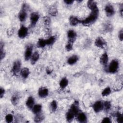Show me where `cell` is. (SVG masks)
I'll return each instance as SVG.
<instances>
[{"mask_svg":"<svg viewBox=\"0 0 123 123\" xmlns=\"http://www.w3.org/2000/svg\"><path fill=\"white\" fill-rule=\"evenodd\" d=\"M123 5H122L121 7V10L120 11V14H121V15L122 16H123Z\"/></svg>","mask_w":123,"mask_h":123,"instance_id":"cell-42","label":"cell"},{"mask_svg":"<svg viewBox=\"0 0 123 123\" xmlns=\"http://www.w3.org/2000/svg\"><path fill=\"white\" fill-rule=\"evenodd\" d=\"M98 15V9H96L95 10L91 11V13L90 14L88 15L87 17H86V19L84 20L81 21V23L84 25L85 26H88L93 23H94Z\"/></svg>","mask_w":123,"mask_h":123,"instance_id":"cell-1","label":"cell"},{"mask_svg":"<svg viewBox=\"0 0 123 123\" xmlns=\"http://www.w3.org/2000/svg\"><path fill=\"white\" fill-rule=\"evenodd\" d=\"M37 47L39 48H44L45 47L46 45V40L43 39L42 38H40L39 39L38 42H37Z\"/></svg>","mask_w":123,"mask_h":123,"instance_id":"cell-30","label":"cell"},{"mask_svg":"<svg viewBox=\"0 0 123 123\" xmlns=\"http://www.w3.org/2000/svg\"><path fill=\"white\" fill-rule=\"evenodd\" d=\"M21 62L20 60H17L14 62L12 67V72L14 74H17L21 71Z\"/></svg>","mask_w":123,"mask_h":123,"instance_id":"cell-5","label":"cell"},{"mask_svg":"<svg viewBox=\"0 0 123 123\" xmlns=\"http://www.w3.org/2000/svg\"><path fill=\"white\" fill-rule=\"evenodd\" d=\"M67 37L69 42L73 43L76 37V33L73 30H69L67 32Z\"/></svg>","mask_w":123,"mask_h":123,"instance_id":"cell-8","label":"cell"},{"mask_svg":"<svg viewBox=\"0 0 123 123\" xmlns=\"http://www.w3.org/2000/svg\"><path fill=\"white\" fill-rule=\"evenodd\" d=\"M65 48L68 51L71 50L73 49V43L68 42V43L65 46Z\"/></svg>","mask_w":123,"mask_h":123,"instance_id":"cell-36","label":"cell"},{"mask_svg":"<svg viewBox=\"0 0 123 123\" xmlns=\"http://www.w3.org/2000/svg\"><path fill=\"white\" fill-rule=\"evenodd\" d=\"M33 45L32 44H29L27 46L25 52V61L29 60L32 55Z\"/></svg>","mask_w":123,"mask_h":123,"instance_id":"cell-3","label":"cell"},{"mask_svg":"<svg viewBox=\"0 0 123 123\" xmlns=\"http://www.w3.org/2000/svg\"><path fill=\"white\" fill-rule=\"evenodd\" d=\"M49 13L51 16H56L58 13L57 8L54 5L50 6L49 9Z\"/></svg>","mask_w":123,"mask_h":123,"instance_id":"cell-23","label":"cell"},{"mask_svg":"<svg viewBox=\"0 0 123 123\" xmlns=\"http://www.w3.org/2000/svg\"><path fill=\"white\" fill-rule=\"evenodd\" d=\"M74 116L75 115L70 110H69L66 114V120L69 122H71L74 118Z\"/></svg>","mask_w":123,"mask_h":123,"instance_id":"cell-25","label":"cell"},{"mask_svg":"<svg viewBox=\"0 0 123 123\" xmlns=\"http://www.w3.org/2000/svg\"><path fill=\"white\" fill-rule=\"evenodd\" d=\"M49 94V90L46 87H41L39 88L38 91V95L39 97L44 98L46 97Z\"/></svg>","mask_w":123,"mask_h":123,"instance_id":"cell-10","label":"cell"},{"mask_svg":"<svg viewBox=\"0 0 123 123\" xmlns=\"http://www.w3.org/2000/svg\"><path fill=\"white\" fill-rule=\"evenodd\" d=\"M42 110V106L40 104L35 105L32 109L33 113L36 115L38 114L41 112Z\"/></svg>","mask_w":123,"mask_h":123,"instance_id":"cell-21","label":"cell"},{"mask_svg":"<svg viewBox=\"0 0 123 123\" xmlns=\"http://www.w3.org/2000/svg\"><path fill=\"white\" fill-rule=\"evenodd\" d=\"M64 2L65 3H66V4L70 5V4H72L74 2V0H64Z\"/></svg>","mask_w":123,"mask_h":123,"instance_id":"cell-41","label":"cell"},{"mask_svg":"<svg viewBox=\"0 0 123 123\" xmlns=\"http://www.w3.org/2000/svg\"><path fill=\"white\" fill-rule=\"evenodd\" d=\"M80 23L81 21L76 17L72 16L69 18V23L72 26H76Z\"/></svg>","mask_w":123,"mask_h":123,"instance_id":"cell-16","label":"cell"},{"mask_svg":"<svg viewBox=\"0 0 123 123\" xmlns=\"http://www.w3.org/2000/svg\"><path fill=\"white\" fill-rule=\"evenodd\" d=\"M78 60V57L76 55L70 56L67 60V63L69 65H73L75 64Z\"/></svg>","mask_w":123,"mask_h":123,"instance_id":"cell-17","label":"cell"},{"mask_svg":"<svg viewBox=\"0 0 123 123\" xmlns=\"http://www.w3.org/2000/svg\"><path fill=\"white\" fill-rule=\"evenodd\" d=\"M93 109L96 113L101 111L103 109V103L100 101H97L93 105Z\"/></svg>","mask_w":123,"mask_h":123,"instance_id":"cell-7","label":"cell"},{"mask_svg":"<svg viewBox=\"0 0 123 123\" xmlns=\"http://www.w3.org/2000/svg\"><path fill=\"white\" fill-rule=\"evenodd\" d=\"M103 109L105 111H108L110 109L111 107V102L109 101H106L103 103Z\"/></svg>","mask_w":123,"mask_h":123,"instance_id":"cell-31","label":"cell"},{"mask_svg":"<svg viewBox=\"0 0 123 123\" xmlns=\"http://www.w3.org/2000/svg\"><path fill=\"white\" fill-rule=\"evenodd\" d=\"M19 96L17 94H15L12 96L11 98V102L13 105H15L18 103L19 101Z\"/></svg>","mask_w":123,"mask_h":123,"instance_id":"cell-26","label":"cell"},{"mask_svg":"<svg viewBox=\"0 0 123 123\" xmlns=\"http://www.w3.org/2000/svg\"><path fill=\"white\" fill-rule=\"evenodd\" d=\"M5 121L7 123H10L12 122L13 120V117L12 114H8L5 116Z\"/></svg>","mask_w":123,"mask_h":123,"instance_id":"cell-33","label":"cell"},{"mask_svg":"<svg viewBox=\"0 0 123 123\" xmlns=\"http://www.w3.org/2000/svg\"><path fill=\"white\" fill-rule=\"evenodd\" d=\"M25 104H26V107L28 109H29L30 110H32V108L35 105V100H34V98L32 96L29 97L26 100Z\"/></svg>","mask_w":123,"mask_h":123,"instance_id":"cell-14","label":"cell"},{"mask_svg":"<svg viewBox=\"0 0 123 123\" xmlns=\"http://www.w3.org/2000/svg\"><path fill=\"white\" fill-rule=\"evenodd\" d=\"M28 34V29L24 25H22L18 31V36L21 38H25Z\"/></svg>","mask_w":123,"mask_h":123,"instance_id":"cell-4","label":"cell"},{"mask_svg":"<svg viewBox=\"0 0 123 123\" xmlns=\"http://www.w3.org/2000/svg\"><path fill=\"white\" fill-rule=\"evenodd\" d=\"M43 118H43V115L40 114V113L36 115V116L34 118V121L36 123L40 122H41L42 120H43Z\"/></svg>","mask_w":123,"mask_h":123,"instance_id":"cell-32","label":"cell"},{"mask_svg":"<svg viewBox=\"0 0 123 123\" xmlns=\"http://www.w3.org/2000/svg\"><path fill=\"white\" fill-rule=\"evenodd\" d=\"M39 18V14L37 12H33L30 15V21L31 25L34 26L37 22Z\"/></svg>","mask_w":123,"mask_h":123,"instance_id":"cell-12","label":"cell"},{"mask_svg":"<svg viewBox=\"0 0 123 123\" xmlns=\"http://www.w3.org/2000/svg\"><path fill=\"white\" fill-rule=\"evenodd\" d=\"M108 60H109L108 56L106 52L104 53L100 58V62L103 65H105L107 64L108 62Z\"/></svg>","mask_w":123,"mask_h":123,"instance_id":"cell-19","label":"cell"},{"mask_svg":"<svg viewBox=\"0 0 123 123\" xmlns=\"http://www.w3.org/2000/svg\"><path fill=\"white\" fill-rule=\"evenodd\" d=\"M119 68V62L116 60H113L109 64L108 67V72L110 73H116Z\"/></svg>","mask_w":123,"mask_h":123,"instance_id":"cell-2","label":"cell"},{"mask_svg":"<svg viewBox=\"0 0 123 123\" xmlns=\"http://www.w3.org/2000/svg\"><path fill=\"white\" fill-rule=\"evenodd\" d=\"M102 123H111V122L110 118L108 117H106L103 118L102 121Z\"/></svg>","mask_w":123,"mask_h":123,"instance_id":"cell-37","label":"cell"},{"mask_svg":"<svg viewBox=\"0 0 123 123\" xmlns=\"http://www.w3.org/2000/svg\"><path fill=\"white\" fill-rule=\"evenodd\" d=\"M3 44H2V42L0 43V60H2V59H3L5 55V51L3 49Z\"/></svg>","mask_w":123,"mask_h":123,"instance_id":"cell-35","label":"cell"},{"mask_svg":"<svg viewBox=\"0 0 123 123\" xmlns=\"http://www.w3.org/2000/svg\"><path fill=\"white\" fill-rule=\"evenodd\" d=\"M27 16V13L25 10V6H23L22 10L20 11L18 14V18L21 22H24Z\"/></svg>","mask_w":123,"mask_h":123,"instance_id":"cell-13","label":"cell"},{"mask_svg":"<svg viewBox=\"0 0 123 123\" xmlns=\"http://www.w3.org/2000/svg\"><path fill=\"white\" fill-rule=\"evenodd\" d=\"M5 93V90L2 88V87H0V98H2V97L3 96L4 94Z\"/></svg>","mask_w":123,"mask_h":123,"instance_id":"cell-40","label":"cell"},{"mask_svg":"<svg viewBox=\"0 0 123 123\" xmlns=\"http://www.w3.org/2000/svg\"><path fill=\"white\" fill-rule=\"evenodd\" d=\"M29 74H30L29 70L27 67H24L23 69H22L20 71V74L21 76L25 79L28 77Z\"/></svg>","mask_w":123,"mask_h":123,"instance_id":"cell-18","label":"cell"},{"mask_svg":"<svg viewBox=\"0 0 123 123\" xmlns=\"http://www.w3.org/2000/svg\"><path fill=\"white\" fill-rule=\"evenodd\" d=\"M39 58V54L37 51H35L32 54V55L30 58L31 63L32 64H34L38 61Z\"/></svg>","mask_w":123,"mask_h":123,"instance_id":"cell-22","label":"cell"},{"mask_svg":"<svg viewBox=\"0 0 123 123\" xmlns=\"http://www.w3.org/2000/svg\"><path fill=\"white\" fill-rule=\"evenodd\" d=\"M50 109L52 112H55L57 109V102L53 100L50 103Z\"/></svg>","mask_w":123,"mask_h":123,"instance_id":"cell-27","label":"cell"},{"mask_svg":"<svg viewBox=\"0 0 123 123\" xmlns=\"http://www.w3.org/2000/svg\"><path fill=\"white\" fill-rule=\"evenodd\" d=\"M111 93V89L109 87H106L101 92V95L103 97L108 96Z\"/></svg>","mask_w":123,"mask_h":123,"instance_id":"cell-29","label":"cell"},{"mask_svg":"<svg viewBox=\"0 0 123 123\" xmlns=\"http://www.w3.org/2000/svg\"><path fill=\"white\" fill-rule=\"evenodd\" d=\"M95 45L98 48H103L106 45V41L102 37H97L95 41Z\"/></svg>","mask_w":123,"mask_h":123,"instance_id":"cell-6","label":"cell"},{"mask_svg":"<svg viewBox=\"0 0 123 123\" xmlns=\"http://www.w3.org/2000/svg\"><path fill=\"white\" fill-rule=\"evenodd\" d=\"M118 37H119V39L121 41H123V29H122L120 31Z\"/></svg>","mask_w":123,"mask_h":123,"instance_id":"cell-39","label":"cell"},{"mask_svg":"<svg viewBox=\"0 0 123 123\" xmlns=\"http://www.w3.org/2000/svg\"><path fill=\"white\" fill-rule=\"evenodd\" d=\"M117 118V121L119 123H122L123 122V114L120 112H117L116 114Z\"/></svg>","mask_w":123,"mask_h":123,"instance_id":"cell-34","label":"cell"},{"mask_svg":"<svg viewBox=\"0 0 123 123\" xmlns=\"http://www.w3.org/2000/svg\"><path fill=\"white\" fill-rule=\"evenodd\" d=\"M70 110L74 115L75 116L77 115L79 112V109L78 106V103L77 101H75L71 106Z\"/></svg>","mask_w":123,"mask_h":123,"instance_id":"cell-9","label":"cell"},{"mask_svg":"<svg viewBox=\"0 0 123 123\" xmlns=\"http://www.w3.org/2000/svg\"><path fill=\"white\" fill-rule=\"evenodd\" d=\"M44 24L46 25H49L50 24V19L48 17H45L44 19Z\"/></svg>","mask_w":123,"mask_h":123,"instance_id":"cell-38","label":"cell"},{"mask_svg":"<svg viewBox=\"0 0 123 123\" xmlns=\"http://www.w3.org/2000/svg\"><path fill=\"white\" fill-rule=\"evenodd\" d=\"M87 5L88 8L89 9H90L91 11L95 10L96 9H98L96 2L95 1H93V0H88L87 1Z\"/></svg>","mask_w":123,"mask_h":123,"instance_id":"cell-20","label":"cell"},{"mask_svg":"<svg viewBox=\"0 0 123 123\" xmlns=\"http://www.w3.org/2000/svg\"><path fill=\"white\" fill-rule=\"evenodd\" d=\"M68 80L66 77H64L62 79V80L60 81L59 85L61 88H64L68 86Z\"/></svg>","mask_w":123,"mask_h":123,"instance_id":"cell-24","label":"cell"},{"mask_svg":"<svg viewBox=\"0 0 123 123\" xmlns=\"http://www.w3.org/2000/svg\"><path fill=\"white\" fill-rule=\"evenodd\" d=\"M56 38L54 36H51L49 37L48 39L46 40V45H52L55 41Z\"/></svg>","mask_w":123,"mask_h":123,"instance_id":"cell-28","label":"cell"},{"mask_svg":"<svg viewBox=\"0 0 123 123\" xmlns=\"http://www.w3.org/2000/svg\"><path fill=\"white\" fill-rule=\"evenodd\" d=\"M105 11L107 16H111L114 14V10L113 7L110 4H107L105 7Z\"/></svg>","mask_w":123,"mask_h":123,"instance_id":"cell-11","label":"cell"},{"mask_svg":"<svg viewBox=\"0 0 123 123\" xmlns=\"http://www.w3.org/2000/svg\"><path fill=\"white\" fill-rule=\"evenodd\" d=\"M76 116L77 121L80 123H85L87 121L86 116L83 112H79Z\"/></svg>","mask_w":123,"mask_h":123,"instance_id":"cell-15","label":"cell"}]
</instances>
